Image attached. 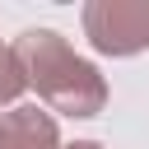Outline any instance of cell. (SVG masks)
I'll use <instances>...</instances> for the list:
<instances>
[{"instance_id": "cell-1", "label": "cell", "mask_w": 149, "mask_h": 149, "mask_svg": "<svg viewBox=\"0 0 149 149\" xmlns=\"http://www.w3.org/2000/svg\"><path fill=\"white\" fill-rule=\"evenodd\" d=\"M14 65L23 74V88L33 84L56 112L65 116H98L107 107V84L102 74L70 51V42L51 28H28L14 37Z\"/></svg>"}, {"instance_id": "cell-2", "label": "cell", "mask_w": 149, "mask_h": 149, "mask_svg": "<svg viewBox=\"0 0 149 149\" xmlns=\"http://www.w3.org/2000/svg\"><path fill=\"white\" fill-rule=\"evenodd\" d=\"M84 33L102 56H135L149 47V0H88Z\"/></svg>"}, {"instance_id": "cell-3", "label": "cell", "mask_w": 149, "mask_h": 149, "mask_svg": "<svg viewBox=\"0 0 149 149\" xmlns=\"http://www.w3.org/2000/svg\"><path fill=\"white\" fill-rule=\"evenodd\" d=\"M0 149H61L56 121L42 107H14L0 116Z\"/></svg>"}, {"instance_id": "cell-4", "label": "cell", "mask_w": 149, "mask_h": 149, "mask_svg": "<svg viewBox=\"0 0 149 149\" xmlns=\"http://www.w3.org/2000/svg\"><path fill=\"white\" fill-rule=\"evenodd\" d=\"M19 93H23V74H19V65H14V51L0 42V107L14 102Z\"/></svg>"}, {"instance_id": "cell-5", "label": "cell", "mask_w": 149, "mask_h": 149, "mask_svg": "<svg viewBox=\"0 0 149 149\" xmlns=\"http://www.w3.org/2000/svg\"><path fill=\"white\" fill-rule=\"evenodd\" d=\"M65 149H102V144H93V140H79V144H65Z\"/></svg>"}]
</instances>
